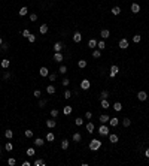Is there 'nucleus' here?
<instances>
[{
  "instance_id": "nucleus-3",
  "label": "nucleus",
  "mask_w": 149,
  "mask_h": 166,
  "mask_svg": "<svg viewBox=\"0 0 149 166\" xmlns=\"http://www.w3.org/2000/svg\"><path fill=\"white\" fill-rule=\"evenodd\" d=\"M90 85H91V84H90V81H88V79H82V81H80V88H82V90H88Z\"/></svg>"
},
{
  "instance_id": "nucleus-19",
  "label": "nucleus",
  "mask_w": 149,
  "mask_h": 166,
  "mask_svg": "<svg viewBox=\"0 0 149 166\" xmlns=\"http://www.w3.org/2000/svg\"><path fill=\"white\" fill-rule=\"evenodd\" d=\"M63 114H64V115L72 114V106H64V108H63Z\"/></svg>"
},
{
  "instance_id": "nucleus-34",
  "label": "nucleus",
  "mask_w": 149,
  "mask_h": 166,
  "mask_svg": "<svg viewBox=\"0 0 149 166\" xmlns=\"http://www.w3.org/2000/svg\"><path fill=\"white\" fill-rule=\"evenodd\" d=\"M97 46H98V50H100V51H102V50H104V48H106V43H104V42H103V40H100V42L97 43Z\"/></svg>"
},
{
  "instance_id": "nucleus-2",
  "label": "nucleus",
  "mask_w": 149,
  "mask_h": 166,
  "mask_svg": "<svg viewBox=\"0 0 149 166\" xmlns=\"http://www.w3.org/2000/svg\"><path fill=\"white\" fill-rule=\"evenodd\" d=\"M98 133H100L102 136H107V135H109V127L103 124L102 127H98Z\"/></svg>"
},
{
  "instance_id": "nucleus-57",
  "label": "nucleus",
  "mask_w": 149,
  "mask_h": 166,
  "mask_svg": "<svg viewBox=\"0 0 149 166\" xmlns=\"http://www.w3.org/2000/svg\"><path fill=\"white\" fill-rule=\"evenodd\" d=\"M22 166H30V163H29V162L25 160V162H22Z\"/></svg>"
},
{
  "instance_id": "nucleus-37",
  "label": "nucleus",
  "mask_w": 149,
  "mask_h": 166,
  "mask_svg": "<svg viewBox=\"0 0 149 166\" xmlns=\"http://www.w3.org/2000/svg\"><path fill=\"white\" fill-rule=\"evenodd\" d=\"M5 136L7 138V139H11V138L14 136V132H12V130H6V132H5Z\"/></svg>"
},
{
  "instance_id": "nucleus-43",
  "label": "nucleus",
  "mask_w": 149,
  "mask_h": 166,
  "mask_svg": "<svg viewBox=\"0 0 149 166\" xmlns=\"http://www.w3.org/2000/svg\"><path fill=\"white\" fill-rule=\"evenodd\" d=\"M5 148H6V150H7V151H12V150H14V145H12V144H11V142H7V144H6V145H5Z\"/></svg>"
},
{
  "instance_id": "nucleus-22",
  "label": "nucleus",
  "mask_w": 149,
  "mask_h": 166,
  "mask_svg": "<svg viewBox=\"0 0 149 166\" xmlns=\"http://www.w3.org/2000/svg\"><path fill=\"white\" fill-rule=\"evenodd\" d=\"M39 30H40V33H42V35H45V33H48V26H46V24H42Z\"/></svg>"
},
{
  "instance_id": "nucleus-47",
  "label": "nucleus",
  "mask_w": 149,
  "mask_h": 166,
  "mask_svg": "<svg viewBox=\"0 0 149 166\" xmlns=\"http://www.w3.org/2000/svg\"><path fill=\"white\" fill-rule=\"evenodd\" d=\"M27 154H29V156H34V148H29V150H27Z\"/></svg>"
},
{
  "instance_id": "nucleus-39",
  "label": "nucleus",
  "mask_w": 149,
  "mask_h": 166,
  "mask_svg": "<svg viewBox=\"0 0 149 166\" xmlns=\"http://www.w3.org/2000/svg\"><path fill=\"white\" fill-rule=\"evenodd\" d=\"M140 39H142V38H140V35L133 36V42H134V43H139V42H140Z\"/></svg>"
},
{
  "instance_id": "nucleus-56",
  "label": "nucleus",
  "mask_w": 149,
  "mask_h": 166,
  "mask_svg": "<svg viewBox=\"0 0 149 166\" xmlns=\"http://www.w3.org/2000/svg\"><path fill=\"white\" fill-rule=\"evenodd\" d=\"M85 117H87V118H91V117H92V112H90V111H88L87 114H85Z\"/></svg>"
},
{
  "instance_id": "nucleus-41",
  "label": "nucleus",
  "mask_w": 149,
  "mask_h": 166,
  "mask_svg": "<svg viewBox=\"0 0 149 166\" xmlns=\"http://www.w3.org/2000/svg\"><path fill=\"white\" fill-rule=\"evenodd\" d=\"M43 165H45V162L40 160V159H37V160L34 162V166H43Z\"/></svg>"
},
{
  "instance_id": "nucleus-54",
  "label": "nucleus",
  "mask_w": 149,
  "mask_h": 166,
  "mask_svg": "<svg viewBox=\"0 0 149 166\" xmlns=\"http://www.w3.org/2000/svg\"><path fill=\"white\" fill-rule=\"evenodd\" d=\"M7 46H9V45H7L6 42H5V43H2V50H3V51H6V50H7Z\"/></svg>"
},
{
  "instance_id": "nucleus-1",
  "label": "nucleus",
  "mask_w": 149,
  "mask_h": 166,
  "mask_svg": "<svg viewBox=\"0 0 149 166\" xmlns=\"http://www.w3.org/2000/svg\"><path fill=\"white\" fill-rule=\"evenodd\" d=\"M100 147H102V142H100L98 139H92L91 142H90V148L92 150V151H97Z\"/></svg>"
},
{
  "instance_id": "nucleus-50",
  "label": "nucleus",
  "mask_w": 149,
  "mask_h": 166,
  "mask_svg": "<svg viewBox=\"0 0 149 166\" xmlns=\"http://www.w3.org/2000/svg\"><path fill=\"white\" fill-rule=\"evenodd\" d=\"M46 105V100H39V108H43Z\"/></svg>"
},
{
  "instance_id": "nucleus-20",
  "label": "nucleus",
  "mask_w": 149,
  "mask_h": 166,
  "mask_svg": "<svg viewBox=\"0 0 149 166\" xmlns=\"http://www.w3.org/2000/svg\"><path fill=\"white\" fill-rule=\"evenodd\" d=\"M46 93H48V94H54V93H55V87L54 85H48L46 87Z\"/></svg>"
},
{
  "instance_id": "nucleus-31",
  "label": "nucleus",
  "mask_w": 149,
  "mask_h": 166,
  "mask_svg": "<svg viewBox=\"0 0 149 166\" xmlns=\"http://www.w3.org/2000/svg\"><path fill=\"white\" fill-rule=\"evenodd\" d=\"M100 55H102V51L100 50H95L94 52H92V57L94 58H100Z\"/></svg>"
},
{
  "instance_id": "nucleus-11",
  "label": "nucleus",
  "mask_w": 149,
  "mask_h": 166,
  "mask_svg": "<svg viewBox=\"0 0 149 166\" xmlns=\"http://www.w3.org/2000/svg\"><path fill=\"white\" fill-rule=\"evenodd\" d=\"M46 126L49 129H52V127L57 126V121H55V120H46Z\"/></svg>"
},
{
  "instance_id": "nucleus-40",
  "label": "nucleus",
  "mask_w": 149,
  "mask_h": 166,
  "mask_svg": "<svg viewBox=\"0 0 149 166\" xmlns=\"http://www.w3.org/2000/svg\"><path fill=\"white\" fill-rule=\"evenodd\" d=\"M70 97H72V91L66 90V91H64V99H70Z\"/></svg>"
},
{
  "instance_id": "nucleus-55",
  "label": "nucleus",
  "mask_w": 149,
  "mask_h": 166,
  "mask_svg": "<svg viewBox=\"0 0 149 166\" xmlns=\"http://www.w3.org/2000/svg\"><path fill=\"white\" fill-rule=\"evenodd\" d=\"M3 78H5V79H9V78H11V73H9V72H6V73L3 75Z\"/></svg>"
},
{
  "instance_id": "nucleus-60",
  "label": "nucleus",
  "mask_w": 149,
  "mask_h": 166,
  "mask_svg": "<svg viewBox=\"0 0 149 166\" xmlns=\"http://www.w3.org/2000/svg\"><path fill=\"white\" fill-rule=\"evenodd\" d=\"M0 54H2V48H0Z\"/></svg>"
},
{
  "instance_id": "nucleus-5",
  "label": "nucleus",
  "mask_w": 149,
  "mask_h": 166,
  "mask_svg": "<svg viewBox=\"0 0 149 166\" xmlns=\"http://www.w3.org/2000/svg\"><path fill=\"white\" fill-rule=\"evenodd\" d=\"M137 99H139V100H142V102H143V100H146V99H148L146 91H139V93H137Z\"/></svg>"
},
{
  "instance_id": "nucleus-36",
  "label": "nucleus",
  "mask_w": 149,
  "mask_h": 166,
  "mask_svg": "<svg viewBox=\"0 0 149 166\" xmlns=\"http://www.w3.org/2000/svg\"><path fill=\"white\" fill-rule=\"evenodd\" d=\"M130 124H131V121L128 120V118H124V120H122V126H124V127H128Z\"/></svg>"
},
{
  "instance_id": "nucleus-15",
  "label": "nucleus",
  "mask_w": 149,
  "mask_h": 166,
  "mask_svg": "<svg viewBox=\"0 0 149 166\" xmlns=\"http://www.w3.org/2000/svg\"><path fill=\"white\" fill-rule=\"evenodd\" d=\"M54 50H55V52H60V51L63 50V43H61V42H57V43L54 45Z\"/></svg>"
},
{
  "instance_id": "nucleus-48",
  "label": "nucleus",
  "mask_w": 149,
  "mask_h": 166,
  "mask_svg": "<svg viewBox=\"0 0 149 166\" xmlns=\"http://www.w3.org/2000/svg\"><path fill=\"white\" fill-rule=\"evenodd\" d=\"M27 39H29V40H30V42H34V40H36V36H34V35H31V33H30V36H29V38H27Z\"/></svg>"
},
{
  "instance_id": "nucleus-29",
  "label": "nucleus",
  "mask_w": 149,
  "mask_h": 166,
  "mask_svg": "<svg viewBox=\"0 0 149 166\" xmlns=\"http://www.w3.org/2000/svg\"><path fill=\"white\" fill-rule=\"evenodd\" d=\"M87 130H88V133H92V132H94V124H92V123H88V124H87Z\"/></svg>"
},
{
  "instance_id": "nucleus-4",
  "label": "nucleus",
  "mask_w": 149,
  "mask_h": 166,
  "mask_svg": "<svg viewBox=\"0 0 149 166\" xmlns=\"http://www.w3.org/2000/svg\"><path fill=\"white\" fill-rule=\"evenodd\" d=\"M118 72H119V67L113 64V66L110 67V78H113V76H116V73H118Z\"/></svg>"
},
{
  "instance_id": "nucleus-24",
  "label": "nucleus",
  "mask_w": 149,
  "mask_h": 166,
  "mask_svg": "<svg viewBox=\"0 0 149 166\" xmlns=\"http://www.w3.org/2000/svg\"><path fill=\"white\" fill-rule=\"evenodd\" d=\"M110 12H112V15H119V14H121V9H119L118 6H115V8H112Z\"/></svg>"
},
{
  "instance_id": "nucleus-17",
  "label": "nucleus",
  "mask_w": 149,
  "mask_h": 166,
  "mask_svg": "<svg viewBox=\"0 0 149 166\" xmlns=\"http://www.w3.org/2000/svg\"><path fill=\"white\" fill-rule=\"evenodd\" d=\"M109 123H110V126H112V127H116V126L119 124V120H118V118H110V120H109Z\"/></svg>"
},
{
  "instance_id": "nucleus-45",
  "label": "nucleus",
  "mask_w": 149,
  "mask_h": 166,
  "mask_svg": "<svg viewBox=\"0 0 149 166\" xmlns=\"http://www.w3.org/2000/svg\"><path fill=\"white\" fill-rule=\"evenodd\" d=\"M24 135H25L27 138H31V136H33V132H31V130H25V132H24Z\"/></svg>"
},
{
  "instance_id": "nucleus-6",
  "label": "nucleus",
  "mask_w": 149,
  "mask_h": 166,
  "mask_svg": "<svg viewBox=\"0 0 149 166\" xmlns=\"http://www.w3.org/2000/svg\"><path fill=\"white\" fill-rule=\"evenodd\" d=\"M98 120H100V123H103V124H106L107 121L110 120V117L109 115H106V114H103V115H100L98 117Z\"/></svg>"
},
{
  "instance_id": "nucleus-32",
  "label": "nucleus",
  "mask_w": 149,
  "mask_h": 166,
  "mask_svg": "<svg viewBox=\"0 0 149 166\" xmlns=\"http://www.w3.org/2000/svg\"><path fill=\"white\" fill-rule=\"evenodd\" d=\"M78 66L80 69H84V67H87V60H79V63H78Z\"/></svg>"
},
{
  "instance_id": "nucleus-7",
  "label": "nucleus",
  "mask_w": 149,
  "mask_h": 166,
  "mask_svg": "<svg viewBox=\"0 0 149 166\" xmlns=\"http://www.w3.org/2000/svg\"><path fill=\"white\" fill-rule=\"evenodd\" d=\"M119 48L127 50V48H128V40H127V39H121V40H119Z\"/></svg>"
},
{
  "instance_id": "nucleus-52",
  "label": "nucleus",
  "mask_w": 149,
  "mask_h": 166,
  "mask_svg": "<svg viewBox=\"0 0 149 166\" xmlns=\"http://www.w3.org/2000/svg\"><path fill=\"white\" fill-rule=\"evenodd\" d=\"M48 76H49L51 81H55V79H57V75H55V73H51V75H48Z\"/></svg>"
},
{
  "instance_id": "nucleus-23",
  "label": "nucleus",
  "mask_w": 149,
  "mask_h": 166,
  "mask_svg": "<svg viewBox=\"0 0 149 166\" xmlns=\"http://www.w3.org/2000/svg\"><path fill=\"white\" fill-rule=\"evenodd\" d=\"M54 139H55L54 133H52V132H49V133H48V135H46V141H48V142H52V141H54Z\"/></svg>"
},
{
  "instance_id": "nucleus-8",
  "label": "nucleus",
  "mask_w": 149,
  "mask_h": 166,
  "mask_svg": "<svg viewBox=\"0 0 149 166\" xmlns=\"http://www.w3.org/2000/svg\"><path fill=\"white\" fill-rule=\"evenodd\" d=\"M73 141H75V142H80V141H82V135L78 133V132H75L73 133Z\"/></svg>"
},
{
  "instance_id": "nucleus-51",
  "label": "nucleus",
  "mask_w": 149,
  "mask_h": 166,
  "mask_svg": "<svg viewBox=\"0 0 149 166\" xmlns=\"http://www.w3.org/2000/svg\"><path fill=\"white\" fill-rule=\"evenodd\" d=\"M30 19H31V21H36V19H37V15H36V14H30Z\"/></svg>"
},
{
  "instance_id": "nucleus-13",
  "label": "nucleus",
  "mask_w": 149,
  "mask_h": 166,
  "mask_svg": "<svg viewBox=\"0 0 149 166\" xmlns=\"http://www.w3.org/2000/svg\"><path fill=\"white\" fill-rule=\"evenodd\" d=\"M139 11H140V6L137 5V3H133V5H131V12H133V14H137Z\"/></svg>"
},
{
  "instance_id": "nucleus-10",
  "label": "nucleus",
  "mask_w": 149,
  "mask_h": 166,
  "mask_svg": "<svg viewBox=\"0 0 149 166\" xmlns=\"http://www.w3.org/2000/svg\"><path fill=\"white\" fill-rule=\"evenodd\" d=\"M54 60H55V62H63V54H61V52H55V54H54Z\"/></svg>"
},
{
  "instance_id": "nucleus-42",
  "label": "nucleus",
  "mask_w": 149,
  "mask_h": 166,
  "mask_svg": "<svg viewBox=\"0 0 149 166\" xmlns=\"http://www.w3.org/2000/svg\"><path fill=\"white\" fill-rule=\"evenodd\" d=\"M75 124H76V126H82V124H84V120H82V118H76V120H75Z\"/></svg>"
},
{
  "instance_id": "nucleus-25",
  "label": "nucleus",
  "mask_w": 149,
  "mask_h": 166,
  "mask_svg": "<svg viewBox=\"0 0 149 166\" xmlns=\"http://www.w3.org/2000/svg\"><path fill=\"white\" fill-rule=\"evenodd\" d=\"M100 105H102V108H104V109H107V108L110 106V105H109V102H107L106 99H102V103H100Z\"/></svg>"
},
{
  "instance_id": "nucleus-44",
  "label": "nucleus",
  "mask_w": 149,
  "mask_h": 166,
  "mask_svg": "<svg viewBox=\"0 0 149 166\" xmlns=\"http://www.w3.org/2000/svg\"><path fill=\"white\" fill-rule=\"evenodd\" d=\"M15 163H17V160H15V159H14V157H11V159H9V160H7V165H11V166H14Z\"/></svg>"
},
{
  "instance_id": "nucleus-46",
  "label": "nucleus",
  "mask_w": 149,
  "mask_h": 166,
  "mask_svg": "<svg viewBox=\"0 0 149 166\" xmlns=\"http://www.w3.org/2000/svg\"><path fill=\"white\" fill-rule=\"evenodd\" d=\"M22 36H24V38H29V36H30V31L27 30V29H25V30H22Z\"/></svg>"
},
{
  "instance_id": "nucleus-33",
  "label": "nucleus",
  "mask_w": 149,
  "mask_h": 166,
  "mask_svg": "<svg viewBox=\"0 0 149 166\" xmlns=\"http://www.w3.org/2000/svg\"><path fill=\"white\" fill-rule=\"evenodd\" d=\"M61 148H63V150H67V148H69V141H67V139H64L63 142H61Z\"/></svg>"
},
{
  "instance_id": "nucleus-26",
  "label": "nucleus",
  "mask_w": 149,
  "mask_h": 166,
  "mask_svg": "<svg viewBox=\"0 0 149 166\" xmlns=\"http://www.w3.org/2000/svg\"><path fill=\"white\" fill-rule=\"evenodd\" d=\"M109 141H110V142H113V144H116V142H118V135H109Z\"/></svg>"
},
{
  "instance_id": "nucleus-14",
  "label": "nucleus",
  "mask_w": 149,
  "mask_h": 166,
  "mask_svg": "<svg viewBox=\"0 0 149 166\" xmlns=\"http://www.w3.org/2000/svg\"><path fill=\"white\" fill-rule=\"evenodd\" d=\"M100 35H102V38H103V39H107V38L110 36V31L107 30V29H104V30H102V33H100Z\"/></svg>"
},
{
  "instance_id": "nucleus-28",
  "label": "nucleus",
  "mask_w": 149,
  "mask_h": 166,
  "mask_svg": "<svg viewBox=\"0 0 149 166\" xmlns=\"http://www.w3.org/2000/svg\"><path fill=\"white\" fill-rule=\"evenodd\" d=\"M107 97H109V91H107V90H103L102 94H100V99H107Z\"/></svg>"
},
{
  "instance_id": "nucleus-35",
  "label": "nucleus",
  "mask_w": 149,
  "mask_h": 166,
  "mask_svg": "<svg viewBox=\"0 0 149 166\" xmlns=\"http://www.w3.org/2000/svg\"><path fill=\"white\" fill-rule=\"evenodd\" d=\"M27 12H29V11H27V8L24 6V8H21V9H19V15H21V17H24V15H27Z\"/></svg>"
},
{
  "instance_id": "nucleus-53",
  "label": "nucleus",
  "mask_w": 149,
  "mask_h": 166,
  "mask_svg": "<svg viewBox=\"0 0 149 166\" xmlns=\"http://www.w3.org/2000/svg\"><path fill=\"white\" fill-rule=\"evenodd\" d=\"M34 97H40V90H34Z\"/></svg>"
},
{
  "instance_id": "nucleus-38",
  "label": "nucleus",
  "mask_w": 149,
  "mask_h": 166,
  "mask_svg": "<svg viewBox=\"0 0 149 166\" xmlns=\"http://www.w3.org/2000/svg\"><path fill=\"white\" fill-rule=\"evenodd\" d=\"M58 72H60V73H66V72H67V67L64 66V64H61V66H60V69H58Z\"/></svg>"
},
{
  "instance_id": "nucleus-16",
  "label": "nucleus",
  "mask_w": 149,
  "mask_h": 166,
  "mask_svg": "<svg viewBox=\"0 0 149 166\" xmlns=\"http://www.w3.org/2000/svg\"><path fill=\"white\" fill-rule=\"evenodd\" d=\"M0 64H2V67H3V69H7V67L11 66V62L5 58V60H2V63H0Z\"/></svg>"
},
{
  "instance_id": "nucleus-21",
  "label": "nucleus",
  "mask_w": 149,
  "mask_h": 166,
  "mask_svg": "<svg viewBox=\"0 0 149 166\" xmlns=\"http://www.w3.org/2000/svg\"><path fill=\"white\" fill-rule=\"evenodd\" d=\"M113 109L116 112H119V111H122V105H121V102H116L115 105H113Z\"/></svg>"
},
{
  "instance_id": "nucleus-49",
  "label": "nucleus",
  "mask_w": 149,
  "mask_h": 166,
  "mask_svg": "<svg viewBox=\"0 0 149 166\" xmlns=\"http://www.w3.org/2000/svg\"><path fill=\"white\" fill-rule=\"evenodd\" d=\"M69 84H70V79L69 78H64L63 79V85H69Z\"/></svg>"
},
{
  "instance_id": "nucleus-18",
  "label": "nucleus",
  "mask_w": 149,
  "mask_h": 166,
  "mask_svg": "<svg viewBox=\"0 0 149 166\" xmlns=\"http://www.w3.org/2000/svg\"><path fill=\"white\" fill-rule=\"evenodd\" d=\"M33 144L36 145V147H42V145H43V139H40V138H36Z\"/></svg>"
},
{
  "instance_id": "nucleus-30",
  "label": "nucleus",
  "mask_w": 149,
  "mask_h": 166,
  "mask_svg": "<svg viewBox=\"0 0 149 166\" xmlns=\"http://www.w3.org/2000/svg\"><path fill=\"white\" fill-rule=\"evenodd\" d=\"M58 114H60L58 109H51V117H52V118H57Z\"/></svg>"
},
{
  "instance_id": "nucleus-58",
  "label": "nucleus",
  "mask_w": 149,
  "mask_h": 166,
  "mask_svg": "<svg viewBox=\"0 0 149 166\" xmlns=\"http://www.w3.org/2000/svg\"><path fill=\"white\" fill-rule=\"evenodd\" d=\"M145 156H146V157H148V159H149V148L146 150V151H145Z\"/></svg>"
},
{
  "instance_id": "nucleus-9",
  "label": "nucleus",
  "mask_w": 149,
  "mask_h": 166,
  "mask_svg": "<svg viewBox=\"0 0 149 166\" xmlns=\"http://www.w3.org/2000/svg\"><path fill=\"white\" fill-rule=\"evenodd\" d=\"M73 40H75V42H80V40H82V35H80L79 31H75V35H73Z\"/></svg>"
},
{
  "instance_id": "nucleus-27",
  "label": "nucleus",
  "mask_w": 149,
  "mask_h": 166,
  "mask_svg": "<svg viewBox=\"0 0 149 166\" xmlns=\"http://www.w3.org/2000/svg\"><path fill=\"white\" fill-rule=\"evenodd\" d=\"M88 46H90V48H95V46H97V40H95V39H91L90 42H88Z\"/></svg>"
},
{
  "instance_id": "nucleus-59",
  "label": "nucleus",
  "mask_w": 149,
  "mask_h": 166,
  "mask_svg": "<svg viewBox=\"0 0 149 166\" xmlns=\"http://www.w3.org/2000/svg\"><path fill=\"white\" fill-rule=\"evenodd\" d=\"M2 43H3V40H2V38H0V45H2Z\"/></svg>"
},
{
  "instance_id": "nucleus-12",
  "label": "nucleus",
  "mask_w": 149,
  "mask_h": 166,
  "mask_svg": "<svg viewBox=\"0 0 149 166\" xmlns=\"http://www.w3.org/2000/svg\"><path fill=\"white\" fill-rule=\"evenodd\" d=\"M39 73H40V76H48V75H49V70H48L46 67H40Z\"/></svg>"
}]
</instances>
